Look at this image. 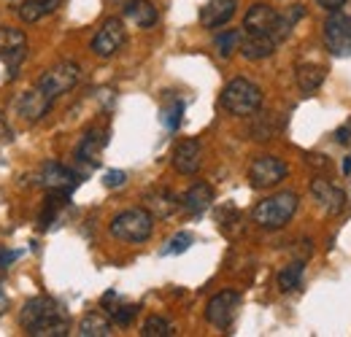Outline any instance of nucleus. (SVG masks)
<instances>
[{"instance_id":"1","label":"nucleus","mask_w":351,"mask_h":337,"mask_svg":"<svg viewBox=\"0 0 351 337\" xmlns=\"http://www.w3.org/2000/svg\"><path fill=\"white\" fill-rule=\"evenodd\" d=\"M19 327L30 337H65L71 332V321L62 305L51 297H33L19 310Z\"/></svg>"},{"instance_id":"2","label":"nucleus","mask_w":351,"mask_h":337,"mask_svg":"<svg viewBox=\"0 0 351 337\" xmlns=\"http://www.w3.org/2000/svg\"><path fill=\"white\" fill-rule=\"evenodd\" d=\"M303 5H289L287 11H276L265 3H254L249 11H246V19H243V30L246 33H254V36H267L276 43L287 41L289 33L295 30V25L303 19Z\"/></svg>"},{"instance_id":"3","label":"nucleus","mask_w":351,"mask_h":337,"mask_svg":"<svg viewBox=\"0 0 351 337\" xmlns=\"http://www.w3.org/2000/svg\"><path fill=\"white\" fill-rule=\"evenodd\" d=\"M298 205H300V197L295 192H278L273 197H265L263 203H257L252 211V219L263 229H281L298 213Z\"/></svg>"},{"instance_id":"4","label":"nucleus","mask_w":351,"mask_h":337,"mask_svg":"<svg viewBox=\"0 0 351 337\" xmlns=\"http://www.w3.org/2000/svg\"><path fill=\"white\" fill-rule=\"evenodd\" d=\"M263 105V89L249 79H232L221 89V108L232 116H252Z\"/></svg>"},{"instance_id":"5","label":"nucleus","mask_w":351,"mask_h":337,"mask_svg":"<svg viewBox=\"0 0 351 337\" xmlns=\"http://www.w3.org/2000/svg\"><path fill=\"white\" fill-rule=\"evenodd\" d=\"M111 235L125 243H146L154 232V216L146 208H130L111 219Z\"/></svg>"},{"instance_id":"6","label":"nucleus","mask_w":351,"mask_h":337,"mask_svg":"<svg viewBox=\"0 0 351 337\" xmlns=\"http://www.w3.org/2000/svg\"><path fill=\"white\" fill-rule=\"evenodd\" d=\"M82 82V68L76 62H57L49 71H44V76L38 79V89H44L51 100H57L60 95L71 92L73 86Z\"/></svg>"},{"instance_id":"7","label":"nucleus","mask_w":351,"mask_h":337,"mask_svg":"<svg viewBox=\"0 0 351 337\" xmlns=\"http://www.w3.org/2000/svg\"><path fill=\"white\" fill-rule=\"evenodd\" d=\"M324 43L330 54L335 57H351V14L332 11L324 22Z\"/></svg>"},{"instance_id":"8","label":"nucleus","mask_w":351,"mask_h":337,"mask_svg":"<svg viewBox=\"0 0 351 337\" xmlns=\"http://www.w3.org/2000/svg\"><path fill=\"white\" fill-rule=\"evenodd\" d=\"M25 57H27V36L16 27H0V60L8 68L11 79L16 76Z\"/></svg>"},{"instance_id":"9","label":"nucleus","mask_w":351,"mask_h":337,"mask_svg":"<svg viewBox=\"0 0 351 337\" xmlns=\"http://www.w3.org/2000/svg\"><path fill=\"white\" fill-rule=\"evenodd\" d=\"M287 173H289V168H287L284 160H278V157H257L252 162V168H249V184L254 189H270V186L281 184L287 178Z\"/></svg>"},{"instance_id":"10","label":"nucleus","mask_w":351,"mask_h":337,"mask_svg":"<svg viewBox=\"0 0 351 337\" xmlns=\"http://www.w3.org/2000/svg\"><path fill=\"white\" fill-rule=\"evenodd\" d=\"M241 308V295L235 289H224L219 295H214L206 305V319L208 324H214L217 329H227L235 319V310Z\"/></svg>"},{"instance_id":"11","label":"nucleus","mask_w":351,"mask_h":337,"mask_svg":"<svg viewBox=\"0 0 351 337\" xmlns=\"http://www.w3.org/2000/svg\"><path fill=\"white\" fill-rule=\"evenodd\" d=\"M122 43H125V22L111 16V19H106L100 25V30L95 33V38H92L89 46H92V54L106 60V57H114L122 49Z\"/></svg>"},{"instance_id":"12","label":"nucleus","mask_w":351,"mask_h":337,"mask_svg":"<svg viewBox=\"0 0 351 337\" xmlns=\"http://www.w3.org/2000/svg\"><path fill=\"white\" fill-rule=\"evenodd\" d=\"M36 181L44 186L46 192H68V195H71V192L79 186V175H76L73 170L60 165V162H51V160L41 165Z\"/></svg>"},{"instance_id":"13","label":"nucleus","mask_w":351,"mask_h":337,"mask_svg":"<svg viewBox=\"0 0 351 337\" xmlns=\"http://www.w3.org/2000/svg\"><path fill=\"white\" fill-rule=\"evenodd\" d=\"M106 143H108V129H103V127H89L87 132L82 135L79 146H76V160H79V165L97 168Z\"/></svg>"},{"instance_id":"14","label":"nucleus","mask_w":351,"mask_h":337,"mask_svg":"<svg viewBox=\"0 0 351 337\" xmlns=\"http://www.w3.org/2000/svg\"><path fill=\"white\" fill-rule=\"evenodd\" d=\"M51 97L46 95L44 89H38V86H33V89H27V92H22L19 95V100H16V111H19V116L25 119V122H41L46 114L51 111Z\"/></svg>"},{"instance_id":"15","label":"nucleus","mask_w":351,"mask_h":337,"mask_svg":"<svg viewBox=\"0 0 351 337\" xmlns=\"http://www.w3.org/2000/svg\"><path fill=\"white\" fill-rule=\"evenodd\" d=\"M171 162H173L176 173H181V175H195V173L200 170V165H203V149H200V143H197L195 138L181 140L173 149Z\"/></svg>"},{"instance_id":"16","label":"nucleus","mask_w":351,"mask_h":337,"mask_svg":"<svg viewBox=\"0 0 351 337\" xmlns=\"http://www.w3.org/2000/svg\"><path fill=\"white\" fill-rule=\"evenodd\" d=\"M311 195L316 197V203H319L324 211L332 213V216L346 211V195H343L341 189H335L327 178H313V181H311Z\"/></svg>"},{"instance_id":"17","label":"nucleus","mask_w":351,"mask_h":337,"mask_svg":"<svg viewBox=\"0 0 351 337\" xmlns=\"http://www.w3.org/2000/svg\"><path fill=\"white\" fill-rule=\"evenodd\" d=\"M235 8H238V0H208L200 8V25L208 30L224 27L235 16Z\"/></svg>"},{"instance_id":"18","label":"nucleus","mask_w":351,"mask_h":337,"mask_svg":"<svg viewBox=\"0 0 351 337\" xmlns=\"http://www.w3.org/2000/svg\"><path fill=\"white\" fill-rule=\"evenodd\" d=\"M211 203H214V189H211V184H203V181L192 184L181 197V208L189 216H200L203 211H208Z\"/></svg>"},{"instance_id":"19","label":"nucleus","mask_w":351,"mask_h":337,"mask_svg":"<svg viewBox=\"0 0 351 337\" xmlns=\"http://www.w3.org/2000/svg\"><path fill=\"white\" fill-rule=\"evenodd\" d=\"M143 203H146V211L152 213L154 219H168V216H173L181 208V200L171 189H152V192H146Z\"/></svg>"},{"instance_id":"20","label":"nucleus","mask_w":351,"mask_h":337,"mask_svg":"<svg viewBox=\"0 0 351 337\" xmlns=\"http://www.w3.org/2000/svg\"><path fill=\"white\" fill-rule=\"evenodd\" d=\"M125 19L135 27H141V30H149V27L157 25L160 14L149 0H128L125 3Z\"/></svg>"},{"instance_id":"21","label":"nucleus","mask_w":351,"mask_h":337,"mask_svg":"<svg viewBox=\"0 0 351 337\" xmlns=\"http://www.w3.org/2000/svg\"><path fill=\"white\" fill-rule=\"evenodd\" d=\"M276 46H278V43L273 41V38H267V36L243 33L238 49H241V54H243L246 60H265V57H270V54L276 51Z\"/></svg>"},{"instance_id":"22","label":"nucleus","mask_w":351,"mask_h":337,"mask_svg":"<svg viewBox=\"0 0 351 337\" xmlns=\"http://www.w3.org/2000/svg\"><path fill=\"white\" fill-rule=\"evenodd\" d=\"M60 3H62V0H25V3L19 5V16H22V22L33 25V22L44 19L49 14H54V11L60 8Z\"/></svg>"},{"instance_id":"23","label":"nucleus","mask_w":351,"mask_h":337,"mask_svg":"<svg viewBox=\"0 0 351 337\" xmlns=\"http://www.w3.org/2000/svg\"><path fill=\"white\" fill-rule=\"evenodd\" d=\"M295 82L303 92H313L319 89L322 82H324V68L322 65H313V62H303L295 68Z\"/></svg>"},{"instance_id":"24","label":"nucleus","mask_w":351,"mask_h":337,"mask_svg":"<svg viewBox=\"0 0 351 337\" xmlns=\"http://www.w3.org/2000/svg\"><path fill=\"white\" fill-rule=\"evenodd\" d=\"M79 335L82 337H111L114 327L103 313H87L79 324Z\"/></svg>"},{"instance_id":"25","label":"nucleus","mask_w":351,"mask_h":337,"mask_svg":"<svg viewBox=\"0 0 351 337\" xmlns=\"http://www.w3.org/2000/svg\"><path fill=\"white\" fill-rule=\"evenodd\" d=\"M303 273H306L303 262H289V264L281 267L278 275H276L278 289H281V292H295V289L300 286V281H303Z\"/></svg>"},{"instance_id":"26","label":"nucleus","mask_w":351,"mask_h":337,"mask_svg":"<svg viewBox=\"0 0 351 337\" xmlns=\"http://www.w3.org/2000/svg\"><path fill=\"white\" fill-rule=\"evenodd\" d=\"M141 335L143 337H171L173 335V324L162 316H149L141 327Z\"/></svg>"},{"instance_id":"27","label":"nucleus","mask_w":351,"mask_h":337,"mask_svg":"<svg viewBox=\"0 0 351 337\" xmlns=\"http://www.w3.org/2000/svg\"><path fill=\"white\" fill-rule=\"evenodd\" d=\"M241 30H224L219 33L214 43H217V51H219V57H230L232 51H238V46H241Z\"/></svg>"},{"instance_id":"28","label":"nucleus","mask_w":351,"mask_h":337,"mask_svg":"<svg viewBox=\"0 0 351 337\" xmlns=\"http://www.w3.org/2000/svg\"><path fill=\"white\" fill-rule=\"evenodd\" d=\"M108 313H111V321L117 327H130L135 313H138V305H114Z\"/></svg>"},{"instance_id":"29","label":"nucleus","mask_w":351,"mask_h":337,"mask_svg":"<svg viewBox=\"0 0 351 337\" xmlns=\"http://www.w3.org/2000/svg\"><path fill=\"white\" fill-rule=\"evenodd\" d=\"M195 243V238L189 235V232H178V235H173L171 238V243L162 249V256H176V253H184L189 246Z\"/></svg>"},{"instance_id":"30","label":"nucleus","mask_w":351,"mask_h":337,"mask_svg":"<svg viewBox=\"0 0 351 337\" xmlns=\"http://www.w3.org/2000/svg\"><path fill=\"white\" fill-rule=\"evenodd\" d=\"M181 116H184V103H181V100H173V103L162 111V125L173 132V129H178V125H181Z\"/></svg>"},{"instance_id":"31","label":"nucleus","mask_w":351,"mask_h":337,"mask_svg":"<svg viewBox=\"0 0 351 337\" xmlns=\"http://www.w3.org/2000/svg\"><path fill=\"white\" fill-rule=\"evenodd\" d=\"M125 181H128V173H125V170H108V173L103 175V184H106L108 189H119V186H125Z\"/></svg>"},{"instance_id":"32","label":"nucleus","mask_w":351,"mask_h":337,"mask_svg":"<svg viewBox=\"0 0 351 337\" xmlns=\"http://www.w3.org/2000/svg\"><path fill=\"white\" fill-rule=\"evenodd\" d=\"M19 256V251H8V249H0V270H5L14 259Z\"/></svg>"},{"instance_id":"33","label":"nucleus","mask_w":351,"mask_h":337,"mask_svg":"<svg viewBox=\"0 0 351 337\" xmlns=\"http://www.w3.org/2000/svg\"><path fill=\"white\" fill-rule=\"evenodd\" d=\"M322 8H327V11H341L343 5H346V0H316Z\"/></svg>"},{"instance_id":"34","label":"nucleus","mask_w":351,"mask_h":337,"mask_svg":"<svg viewBox=\"0 0 351 337\" xmlns=\"http://www.w3.org/2000/svg\"><path fill=\"white\" fill-rule=\"evenodd\" d=\"M8 310V297H5V292L0 289V313H5Z\"/></svg>"}]
</instances>
